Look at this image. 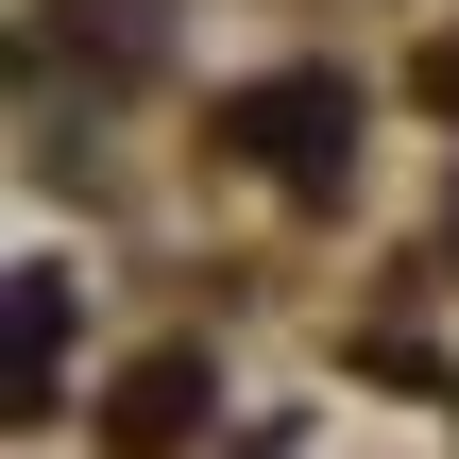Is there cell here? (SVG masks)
<instances>
[{"label": "cell", "mask_w": 459, "mask_h": 459, "mask_svg": "<svg viewBox=\"0 0 459 459\" xmlns=\"http://www.w3.org/2000/svg\"><path fill=\"white\" fill-rule=\"evenodd\" d=\"M221 153H255V170H341V153H358V85H341V68H273V85L221 102Z\"/></svg>", "instance_id": "1"}, {"label": "cell", "mask_w": 459, "mask_h": 459, "mask_svg": "<svg viewBox=\"0 0 459 459\" xmlns=\"http://www.w3.org/2000/svg\"><path fill=\"white\" fill-rule=\"evenodd\" d=\"M51 358H68V290L17 273V409H51Z\"/></svg>", "instance_id": "3"}, {"label": "cell", "mask_w": 459, "mask_h": 459, "mask_svg": "<svg viewBox=\"0 0 459 459\" xmlns=\"http://www.w3.org/2000/svg\"><path fill=\"white\" fill-rule=\"evenodd\" d=\"M51 17H68V34H85V17H119V51H136V17H153V0H51Z\"/></svg>", "instance_id": "4"}, {"label": "cell", "mask_w": 459, "mask_h": 459, "mask_svg": "<svg viewBox=\"0 0 459 459\" xmlns=\"http://www.w3.org/2000/svg\"><path fill=\"white\" fill-rule=\"evenodd\" d=\"M204 409H221L204 358H136V375L102 392V443H119V459H187V443H204Z\"/></svg>", "instance_id": "2"}]
</instances>
